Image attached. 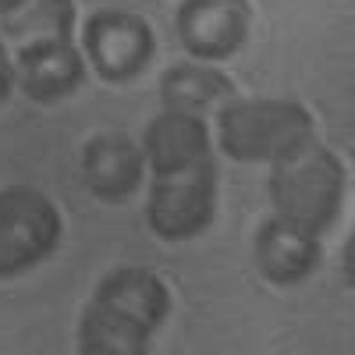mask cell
Listing matches in <instances>:
<instances>
[{"instance_id": "8", "label": "cell", "mask_w": 355, "mask_h": 355, "mask_svg": "<svg viewBox=\"0 0 355 355\" xmlns=\"http://www.w3.org/2000/svg\"><path fill=\"white\" fill-rule=\"evenodd\" d=\"M15 61V85L40 107H53L68 100L85 85V53L75 43V36H46L28 40L18 46Z\"/></svg>"}, {"instance_id": "2", "label": "cell", "mask_w": 355, "mask_h": 355, "mask_svg": "<svg viewBox=\"0 0 355 355\" xmlns=\"http://www.w3.org/2000/svg\"><path fill=\"white\" fill-rule=\"evenodd\" d=\"M345 185L348 178L341 157L323 142H316V135L302 142L299 150H291L288 157L274 160L270 178H266L274 217L316 234V239L338 224Z\"/></svg>"}, {"instance_id": "1", "label": "cell", "mask_w": 355, "mask_h": 355, "mask_svg": "<svg viewBox=\"0 0 355 355\" xmlns=\"http://www.w3.org/2000/svg\"><path fill=\"white\" fill-rule=\"evenodd\" d=\"M171 316V288L150 266L107 270L78 316L82 355H146L153 334Z\"/></svg>"}, {"instance_id": "5", "label": "cell", "mask_w": 355, "mask_h": 355, "mask_svg": "<svg viewBox=\"0 0 355 355\" xmlns=\"http://www.w3.org/2000/svg\"><path fill=\"white\" fill-rule=\"evenodd\" d=\"M64 220L57 202L33 185L0 189V281L28 274L61 245Z\"/></svg>"}, {"instance_id": "12", "label": "cell", "mask_w": 355, "mask_h": 355, "mask_svg": "<svg viewBox=\"0 0 355 355\" xmlns=\"http://www.w3.org/2000/svg\"><path fill=\"white\" fill-rule=\"evenodd\" d=\"M234 93V82L202 61H185L174 64L160 75V103L164 110H189V114H202L206 107H214L220 100H227Z\"/></svg>"}, {"instance_id": "10", "label": "cell", "mask_w": 355, "mask_h": 355, "mask_svg": "<svg viewBox=\"0 0 355 355\" xmlns=\"http://www.w3.org/2000/svg\"><path fill=\"white\" fill-rule=\"evenodd\" d=\"M320 239L302 227H295L281 217H266L256 227L252 239V259L263 281H270L277 288H295L316 274L320 266Z\"/></svg>"}, {"instance_id": "3", "label": "cell", "mask_w": 355, "mask_h": 355, "mask_svg": "<svg viewBox=\"0 0 355 355\" xmlns=\"http://www.w3.org/2000/svg\"><path fill=\"white\" fill-rule=\"evenodd\" d=\"M313 135V114L295 100H231L217 114V146L234 164H274Z\"/></svg>"}, {"instance_id": "9", "label": "cell", "mask_w": 355, "mask_h": 355, "mask_svg": "<svg viewBox=\"0 0 355 355\" xmlns=\"http://www.w3.org/2000/svg\"><path fill=\"white\" fill-rule=\"evenodd\" d=\"M78 164L85 192L100 202H128L142 189L146 157L142 146L125 132H96L85 139Z\"/></svg>"}, {"instance_id": "14", "label": "cell", "mask_w": 355, "mask_h": 355, "mask_svg": "<svg viewBox=\"0 0 355 355\" xmlns=\"http://www.w3.org/2000/svg\"><path fill=\"white\" fill-rule=\"evenodd\" d=\"M11 89H15V61H11V53H8L4 36H0V103H8Z\"/></svg>"}, {"instance_id": "15", "label": "cell", "mask_w": 355, "mask_h": 355, "mask_svg": "<svg viewBox=\"0 0 355 355\" xmlns=\"http://www.w3.org/2000/svg\"><path fill=\"white\" fill-rule=\"evenodd\" d=\"M25 4V0H0V18H4V15H11V11H18Z\"/></svg>"}, {"instance_id": "6", "label": "cell", "mask_w": 355, "mask_h": 355, "mask_svg": "<svg viewBox=\"0 0 355 355\" xmlns=\"http://www.w3.org/2000/svg\"><path fill=\"white\" fill-rule=\"evenodd\" d=\"M82 53L107 85H125L150 68L157 36L146 18L132 11H93L82 28Z\"/></svg>"}, {"instance_id": "11", "label": "cell", "mask_w": 355, "mask_h": 355, "mask_svg": "<svg viewBox=\"0 0 355 355\" xmlns=\"http://www.w3.org/2000/svg\"><path fill=\"white\" fill-rule=\"evenodd\" d=\"M142 157L150 174H178L210 153V128H206L202 114L189 110H164L157 114L142 132Z\"/></svg>"}, {"instance_id": "13", "label": "cell", "mask_w": 355, "mask_h": 355, "mask_svg": "<svg viewBox=\"0 0 355 355\" xmlns=\"http://www.w3.org/2000/svg\"><path fill=\"white\" fill-rule=\"evenodd\" d=\"M0 36L21 43L46 36H75V4L71 0H25L18 11L0 18Z\"/></svg>"}, {"instance_id": "4", "label": "cell", "mask_w": 355, "mask_h": 355, "mask_svg": "<svg viewBox=\"0 0 355 355\" xmlns=\"http://www.w3.org/2000/svg\"><path fill=\"white\" fill-rule=\"evenodd\" d=\"M217 160L206 157L178 174H150L146 227L160 242H189L214 224L217 214Z\"/></svg>"}, {"instance_id": "7", "label": "cell", "mask_w": 355, "mask_h": 355, "mask_svg": "<svg viewBox=\"0 0 355 355\" xmlns=\"http://www.w3.org/2000/svg\"><path fill=\"white\" fill-rule=\"evenodd\" d=\"M252 25L249 0H182L174 11V33L189 57L202 64L234 57Z\"/></svg>"}]
</instances>
